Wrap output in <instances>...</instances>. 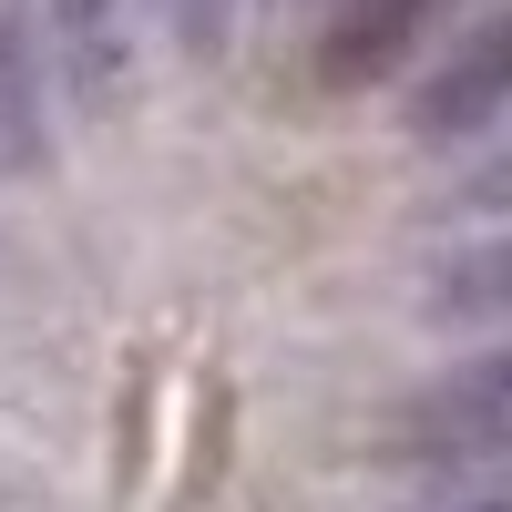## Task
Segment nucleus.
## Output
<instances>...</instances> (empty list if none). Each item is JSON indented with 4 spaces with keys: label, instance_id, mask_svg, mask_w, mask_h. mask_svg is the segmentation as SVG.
Instances as JSON below:
<instances>
[{
    "label": "nucleus",
    "instance_id": "1",
    "mask_svg": "<svg viewBox=\"0 0 512 512\" xmlns=\"http://www.w3.org/2000/svg\"><path fill=\"white\" fill-rule=\"evenodd\" d=\"M400 441H410V461H451V472H472V461H512V349L431 379V390L410 400Z\"/></svg>",
    "mask_w": 512,
    "mask_h": 512
},
{
    "label": "nucleus",
    "instance_id": "2",
    "mask_svg": "<svg viewBox=\"0 0 512 512\" xmlns=\"http://www.w3.org/2000/svg\"><path fill=\"white\" fill-rule=\"evenodd\" d=\"M502 103H512V11H482L431 72H420L410 134H420V144H461V134H482Z\"/></svg>",
    "mask_w": 512,
    "mask_h": 512
},
{
    "label": "nucleus",
    "instance_id": "3",
    "mask_svg": "<svg viewBox=\"0 0 512 512\" xmlns=\"http://www.w3.org/2000/svg\"><path fill=\"white\" fill-rule=\"evenodd\" d=\"M41 62L72 82L82 113H113L123 72H134V41H123V0H41Z\"/></svg>",
    "mask_w": 512,
    "mask_h": 512
},
{
    "label": "nucleus",
    "instance_id": "4",
    "mask_svg": "<svg viewBox=\"0 0 512 512\" xmlns=\"http://www.w3.org/2000/svg\"><path fill=\"white\" fill-rule=\"evenodd\" d=\"M451 11V0H338V21L318 41V72L328 82H379L400 72L420 41H431V21Z\"/></svg>",
    "mask_w": 512,
    "mask_h": 512
},
{
    "label": "nucleus",
    "instance_id": "5",
    "mask_svg": "<svg viewBox=\"0 0 512 512\" xmlns=\"http://www.w3.org/2000/svg\"><path fill=\"white\" fill-rule=\"evenodd\" d=\"M41 82H52V62H41L31 0H0V185L41 164Z\"/></svg>",
    "mask_w": 512,
    "mask_h": 512
},
{
    "label": "nucleus",
    "instance_id": "6",
    "mask_svg": "<svg viewBox=\"0 0 512 512\" xmlns=\"http://www.w3.org/2000/svg\"><path fill=\"white\" fill-rule=\"evenodd\" d=\"M431 318L441 328H502L512 318V226L431 267Z\"/></svg>",
    "mask_w": 512,
    "mask_h": 512
},
{
    "label": "nucleus",
    "instance_id": "7",
    "mask_svg": "<svg viewBox=\"0 0 512 512\" xmlns=\"http://www.w3.org/2000/svg\"><path fill=\"white\" fill-rule=\"evenodd\" d=\"M154 11H164V31H175L195 62H216V52H226V21H236V0H154Z\"/></svg>",
    "mask_w": 512,
    "mask_h": 512
},
{
    "label": "nucleus",
    "instance_id": "8",
    "mask_svg": "<svg viewBox=\"0 0 512 512\" xmlns=\"http://www.w3.org/2000/svg\"><path fill=\"white\" fill-rule=\"evenodd\" d=\"M441 512H512V492H492V502H441Z\"/></svg>",
    "mask_w": 512,
    "mask_h": 512
}]
</instances>
